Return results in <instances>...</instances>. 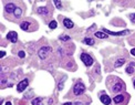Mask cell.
Segmentation results:
<instances>
[{
	"mask_svg": "<svg viewBox=\"0 0 135 105\" xmlns=\"http://www.w3.org/2000/svg\"><path fill=\"white\" fill-rule=\"evenodd\" d=\"M37 12L39 13V15H41V16H47V15H49V10L46 8V7H40V8H38V9H37Z\"/></svg>",
	"mask_w": 135,
	"mask_h": 105,
	"instance_id": "8fae6325",
	"label": "cell"
},
{
	"mask_svg": "<svg viewBox=\"0 0 135 105\" xmlns=\"http://www.w3.org/2000/svg\"><path fill=\"white\" fill-rule=\"evenodd\" d=\"M130 17H131V21H132V22L135 23V13H132Z\"/></svg>",
	"mask_w": 135,
	"mask_h": 105,
	"instance_id": "d4e9b609",
	"label": "cell"
},
{
	"mask_svg": "<svg viewBox=\"0 0 135 105\" xmlns=\"http://www.w3.org/2000/svg\"><path fill=\"white\" fill-rule=\"evenodd\" d=\"M134 87H135V80H134Z\"/></svg>",
	"mask_w": 135,
	"mask_h": 105,
	"instance_id": "1f68e13d",
	"label": "cell"
},
{
	"mask_svg": "<svg viewBox=\"0 0 135 105\" xmlns=\"http://www.w3.org/2000/svg\"><path fill=\"white\" fill-rule=\"evenodd\" d=\"M19 56H20L21 59H23V58L26 56V53H25L23 51H20V52H19Z\"/></svg>",
	"mask_w": 135,
	"mask_h": 105,
	"instance_id": "cb8c5ba5",
	"label": "cell"
},
{
	"mask_svg": "<svg viewBox=\"0 0 135 105\" xmlns=\"http://www.w3.org/2000/svg\"><path fill=\"white\" fill-rule=\"evenodd\" d=\"M30 26H31V23H30L29 21H23V22L20 25V28H21V30L27 31V30H29V27H30Z\"/></svg>",
	"mask_w": 135,
	"mask_h": 105,
	"instance_id": "7c38bea8",
	"label": "cell"
},
{
	"mask_svg": "<svg viewBox=\"0 0 135 105\" xmlns=\"http://www.w3.org/2000/svg\"><path fill=\"white\" fill-rule=\"evenodd\" d=\"M81 61L84 63L85 66H91L93 64V59H92L91 55H89L87 53H82L81 54Z\"/></svg>",
	"mask_w": 135,
	"mask_h": 105,
	"instance_id": "3957f363",
	"label": "cell"
},
{
	"mask_svg": "<svg viewBox=\"0 0 135 105\" xmlns=\"http://www.w3.org/2000/svg\"><path fill=\"white\" fill-rule=\"evenodd\" d=\"M13 13H15V17H16V18H20L21 15H22V9H20V8H18V7H17Z\"/></svg>",
	"mask_w": 135,
	"mask_h": 105,
	"instance_id": "ac0fdd59",
	"label": "cell"
},
{
	"mask_svg": "<svg viewBox=\"0 0 135 105\" xmlns=\"http://www.w3.org/2000/svg\"><path fill=\"white\" fill-rule=\"evenodd\" d=\"M131 54H132V55H134V56H135V48H134V49H132Z\"/></svg>",
	"mask_w": 135,
	"mask_h": 105,
	"instance_id": "f1b7e54d",
	"label": "cell"
},
{
	"mask_svg": "<svg viewBox=\"0 0 135 105\" xmlns=\"http://www.w3.org/2000/svg\"><path fill=\"white\" fill-rule=\"evenodd\" d=\"M103 31L106 33V34H112V35H124V34H126V33L129 32L127 30H124V31H118V32H113V31L106 30L105 28H103Z\"/></svg>",
	"mask_w": 135,
	"mask_h": 105,
	"instance_id": "8992f818",
	"label": "cell"
},
{
	"mask_svg": "<svg viewBox=\"0 0 135 105\" xmlns=\"http://www.w3.org/2000/svg\"><path fill=\"white\" fill-rule=\"evenodd\" d=\"M59 39H60L61 41H69V40H70V37H69V35H61Z\"/></svg>",
	"mask_w": 135,
	"mask_h": 105,
	"instance_id": "7402d4cb",
	"label": "cell"
},
{
	"mask_svg": "<svg viewBox=\"0 0 135 105\" xmlns=\"http://www.w3.org/2000/svg\"><path fill=\"white\" fill-rule=\"evenodd\" d=\"M51 51H52V49L50 47H42L41 49L38 51V55H39V58L41 59V60H44Z\"/></svg>",
	"mask_w": 135,
	"mask_h": 105,
	"instance_id": "6da1fadb",
	"label": "cell"
},
{
	"mask_svg": "<svg viewBox=\"0 0 135 105\" xmlns=\"http://www.w3.org/2000/svg\"><path fill=\"white\" fill-rule=\"evenodd\" d=\"M124 63H125L124 59H118V60L115 62V68H120V66H122Z\"/></svg>",
	"mask_w": 135,
	"mask_h": 105,
	"instance_id": "d6986e66",
	"label": "cell"
},
{
	"mask_svg": "<svg viewBox=\"0 0 135 105\" xmlns=\"http://www.w3.org/2000/svg\"><path fill=\"white\" fill-rule=\"evenodd\" d=\"M63 85H64V84H63V82H60V83H59V90H62L63 89Z\"/></svg>",
	"mask_w": 135,
	"mask_h": 105,
	"instance_id": "484cf974",
	"label": "cell"
},
{
	"mask_svg": "<svg viewBox=\"0 0 135 105\" xmlns=\"http://www.w3.org/2000/svg\"><path fill=\"white\" fill-rule=\"evenodd\" d=\"M63 26H64L67 29H72L73 28V22L70 20V19H68V18H64L63 19Z\"/></svg>",
	"mask_w": 135,
	"mask_h": 105,
	"instance_id": "30bf717a",
	"label": "cell"
},
{
	"mask_svg": "<svg viewBox=\"0 0 135 105\" xmlns=\"http://www.w3.org/2000/svg\"><path fill=\"white\" fill-rule=\"evenodd\" d=\"M73 105H83V103H82V102H75Z\"/></svg>",
	"mask_w": 135,
	"mask_h": 105,
	"instance_id": "83f0119b",
	"label": "cell"
},
{
	"mask_svg": "<svg viewBox=\"0 0 135 105\" xmlns=\"http://www.w3.org/2000/svg\"><path fill=\"white\" fill-rule=\"evenodd\" d=\"M16 8H17V7H16L13 3H8V4H6V7H4V9H6V12H7V13H12V12H15Z\"/></svg>",
	"mask_w": 135,
	"mask_h": 105,
	"instance_id": "9c48e42d",
	"label": "cell"
},
{
	"mask_svg": "<svg viewBox=\"0 0 135 105\" xmlns=\"http://www.w3.org/2000/svg\"><path fill=\"white\" fill-rule=\"evenodd\" d=\"M6 82H7V79L4 78L3 74H1V84H4Z\"/></svg>",
	"mask_w": 135,
	"mask_h": 105,
	"instance_id": "603a6c76",
	"label": "cell"
},
{
	"mask_svg": "<svg viewBox=\"0 0 135 105\" xmlns=\"http://www.w3.org/2000/svg\"><path fill=\"white\" fill-rule=\"evenodd\" d=\"M63 105H73L72 103H71V102H67V103H64Z\"/></svg>",
	"mask_w": 135,
	"mask_h": 105,
	"instance_id": "f546056e",
	"label": "cell"
},
{
	"mask_svg": "<svg viewBox=\"0 0 135 105\" xmlns=\"http://www.w3.org/2000/svg\"><path fill=\"white\" fill-rule=\"evenodd\" d=\"M28 84H29V80H28V79H25V80L20 81V82L18 83V85H17V91L19 93L23 92V91L28 87Z\"/></svg>",
	"mask_w": 135,
	"mask_h": 105,
	"instance_id": "277c9868",
	"label": "cell"
},
{
	"mask_svg": "<svg viewBox=\"0 0 135 105\" xmlns=\"http://www.w3.org/2000/svg\"><path fill=\"white\" fill-rule=\"evenodd\" d=\"M6 105H12V104H11L10 102H7V103H6Z\"/></svg>",
	"mask_w": 135,
	"mask_h": 105,
	"instance_id": "4dcf8cb0",
	"label": "cell"
},
{
	"mask_svg": "<svg viewBox=\"0 0 135 105\" xmlns=\"http://www.w3.org/2000/svg\"><path fill=\"white\" fill-rule=\"evenodd\" d=\"M56 26H58V23H56V21H54V20L49 23V28H50V29H55Z\"/></svg>",
	"mask_w": 135,
	"mask_h": 105,
	"instance_id": "44dd1931",
	"label": "cell"
},
{
	"mask_svg": "<svg viewBox=\"0 0 135 105\" xmlns=\"http://www.w3.org/2000/svg\"><path fill=\"white\" fill-rule=\"evenodd\" d=\"M0 53H1V54H0V58H3V56L6 55V52H4V51H1Z\"/></svg>",
	"mask_w": 135,
	"mask_h": 105,
	"instance_id": "4316f807",
	"label": "cell"
},
{
	"mask_svg": "<svg viewBox=\"0 0 135 105\" xmlns=\"http://www.w3.org/2000/svg\"><path fill=\"white\" fill-rule=\"evenodd\" d=\"M7 38H8L9 41H11L12 43H16V42L18 41V34L15 31H10V32L7 34Z\"/></svg>",
	"mask_w": 135,
	"mask_h": 105,
	"instance_id": "5b68a950",
	"label": "cell"
},
{
	"mask_svg": "<svg viewBox=\"0 0 135 105\" xmlns=\"http://www.w3.org/2000/svg\"><path fill=\"white\" fill-rule=\"evenodd\" d=\"M124 87H125V85L123 84L122 82H118L117 84H115L114 86H113L112 91H113L114 93H118V92H121L122 90H124Z\"/></svg>",
	"mask_w": 135,
	"mask_h": 105,
	"instance_id": "52a82bcc",
	"label": "cell"
},
{
	"mask_svg": "<svg viewBox=\"0 0 135 105\" xmlns=\"http://www.w3.org/2000/svg\"><path fill=\"white\" fill-rule=\"evenodd\" d=\"M100 100H101V102H102V103H103L104 105H110V104H111V97L108 96V95H105V94L101 95Z\"/></svg>",
	"mask_w": 135,
	"mask_h": 105,
	"instance_id": "ba28073f",
	"label": "cell"
},
{
	"mask_svg": "<svg viewBox=\"0 0 135 105\" xmlns=\"http://www.w3.org/2000/svg\"><path fill=\"white\" fill-rule=\"evenodd\" d=\"M83 42L85 44H89V45H93L95 44V41H94L92 38H85V39L83 40Z\"/></svg>",
	"mask_w": 135,
	"mask_h": 105,
	"instance_id": "2e32d148",
	"label": "cell"
},
{
	"mask_svg": "<svg viewBox=\"0 0 135 105\" xmlns=\"http://www.w3.org/2000/svg\"><path fill=\"white\" fill-rule=\"evenodd\" d=\"M94 35H95L96 38H99V39H106V38H108L106 33H104V32H100V31L95 32V33H94Z\"/></svg>",
	"mask_w": 135,
	"mask_h": 105,
	"instance_id": "9a60e30c",
	"label": "cell"
},
{
	"mask_svg": "<svg viewBox=\"0 0 135 105\" xmlns=\"http://www.w3.org/2000/svg\"><path fill=\"white\" fill-rule=\"evenodd\" d=\"M84 91H85L84 84L83 83H81V82H79V83H77V84L74 85V87H73V94L78 96V95L83 94Z\"/></svg>",
	"mask_w": 135,
	"mask_h": 105,
	"instance_id": "7a4b0ae2",
	"label": "cell"
},
{
	"mask_svg": "<svg viewBox=\"0 0 135 105\" xmlns=\"http://www.w3.org/2000/svg\"><path fill=\"white\" fill-rule=\"evenodd\" d=\"M32 105H42V97H35L32 100Z\"/></svg>",
	"mask_w": 135,
	"mask_h": 105,
	"instance_id": "e0dca14e",
	"label": "cell"
},
{
	"mask_svg": "<svg viewBox=\"0 0 135 105\" xmlns=\"http://www.w3.org/2000/svg\"><path fill=\"white\" fill-rule=\"evenodd\" d=\"M123 101H124V95H122V94H118L114 97V103L115 104H120V103H122Z\"/></svg>",
	"mask_w": 135,
	"mask_h": 105,
	"instance_id": "4fadbf2b",
	"label": "cell"
},
{
	"mask_svg": "<svg viewBox=\"0 0 135 105\" xmlns=\"http://www.w3.org/2000/svg\"><path fill=\"white\" fill-rule=\"evenodd\" d=\"M53 2L58 9H62V2H61V0H53Z\"/></svg>",
	"mask_w": 135,
	"mask_h": 105,
	"instance_id": "ffe728a7",
	"label": "cell"
},
{
	"mask_svg": "<svg viewBox=\"0 0 135 105\" xmlns=\"http://www.w3.org/2000/svg\"><path fill=\"white\" fill-rule=\"evenodd\" d=\"M134 66H135V62H132L129 66L126 68V73L127 74H132L134 72Z\"/></svg>",
	"mask_w": 135,
	"mask_h": 105,
	"instance_id": "5bb4252c",
	"label": "cell"
}]
</instances>
